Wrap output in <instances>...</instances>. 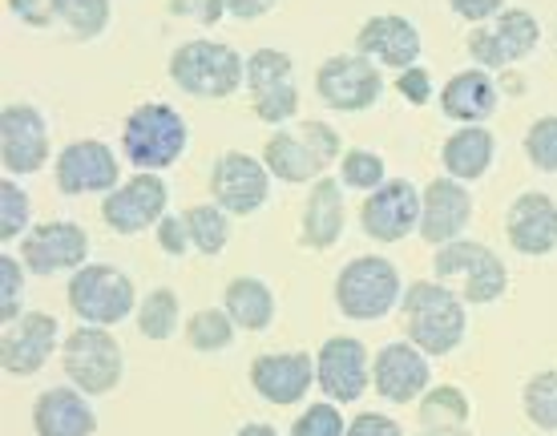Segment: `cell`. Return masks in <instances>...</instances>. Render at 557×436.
I'll return each instance as SVG.
<instances>
[{
  "label": "cell",
  "mask_w": 557,
  "mask_h": 436,
  "mask_svg": "<svg viewBox=\"0 0 557 436\" xmlns=\"http://www.w3.org/2000/svg\"><path fill=\"white\" fill-rule=\"evenodd\" d=\"M348 436H405V428L384 412H360L356 421H348Z\"/></svg>",
  "instance_id": "46"
},
{
  "label": "cell",
  "mask_w": 557,
  "mask_h": 436,
  "mask_svg": "<svg viewBox=\"0 0 557 436\" xmlns=\"http://www.w3.org/2000/svg\"><path fill=\"white\" fill-rule=\"evenodd\" d=\"M473 219V190L457 178H432L420 190V239L432 247L457 242Z\"/></svg>",
  "instance_id": "19"
},
{
  "label": "cell",
  "mask_w": 557,
  "mask_h": 436,
  "mask_svg": "<svg viewBox=\"0 0 557 436\" xmlns=\"http://www.w3.org/2000/svg\"><path fill=\"white\" fill-rule=\"evenodd\" d=\"M521 412L542 433H557V368H545L521 388Z\"/></svg>",
  "instance_id": "34"
},
{
  "label": "cell",
  "mask_w": 557,
  "mask_h": 436,
  "mask_svg": "<svg viewBox=\"0 0 557 436\" xmlns=\"http://www.w3.org/2000/svg\"><path fill=\"white\" fill-rule=\"evenodd\" d=\"M315 94L335 113H363L384 98V73L372 57L335 53L315 70Z\"/></svg>",
  "instance_id": "9"
},
{
  "label": "cell",
  "mask_w": 557,
  "mask_h": 436,
  "mask_svg": "<svg viewBox=\"0 0 557 436\" xmlns=\"http://www.w3.org/2000/svg\"><path fill=\"white\" fill-rule=\"evenodd\" d=\"M65 299H70L73 315L94 327L126 324L129 315H138L141 303L138 291H134V279L113 263H85L82 271H73Z\"/></svg>",
  "instance_id": "6"
},
{
  "label": "cell",
  "mask_w": 557,
  "mask_h": 436,
  "mask_svg": "<svg viewBox=\"0 0 557 436\" xmlns=\"http://www.w3.org/2000/svg\"><path fill=\"white\" fill-rule=\"evenodd\" d=\"M542 45V25L530 9H502V13L476 25L469 33V57L476 61V70H509L521 65L525 57L537 53Z\"/></svg>",
  "instance_id": "8"
},
{
  "label": "cell",
  "mask_w": 557,
  "mask_h": 436,
  "mask_svg": "<svg viewBox=\"0 0 557 436\" xmlns=\"http://www.w3.org/2000/svg\"><path fill=\"white\" fill-rule=\"evenodd\" d=\"M0 166L9 178H28L49 166V122L37 105L9 101L0 110Z\"/></svg>",
  "instance_id": "11"
},
{
  "label": "cell",
  "mask_w": 557,
  "mask_h": 436,
  "mask_svg": "<svg viewBox=\"0 0 557 436\" xmlns=\"http://www.w3.org/2000/svg\"><path fill=\"white\" fill-rule=\"evenodd\" d=\"M21 263L28 275H73L89 263V235L85 226L70 223V219H53V223H37L21 239Z\"/></svg>",
  "instance_id": "13"
},
{
  "label": "cell",
  "mask_w": 557,
  "mask_h": 436,
  "mask_svg": "<svg viewBox=\"0 0 557 436\" xmlns=\"http://www.w3.org/2000/svg\"><path fill=\"white\" fill-rule=\"evenodd\" d=\"M247 98H251L255 117L267 122V126H287L295 113H299V89H295V82L271 85V89H255Z\"/></svg>",
  "instance_id": "38"
},
{
  "label": "cell",
  "mask_w": 557,
  "mask_h": 436,
  "mask_svg": "<svg viewBox=\"0 0 557 436\" xmlns=\"http://www.w3.org/2000/svg\"><path fill=\"white\" fill-rule=\"evenodd\" d=\"M33 198L16 178H0V242L25 239L33 231Z\"/></svg>",
  "instance_id": "35"
},
{
  "label": "cell",
  "mask_w": 557,
  "mask_h": 436,
  "mask_svg": "<svg viewBox=\"0 0 557 436\" xmlns=\"http://www.w3.org/2000/svg\"><path fill=\"white\" fill-rule=\"evenodd\" d=\"M210 202H219L226 214H247L263 211V202L271 198V170L263 158L243 154V150H226L214 158L210 166Z\"/></svg>",
  "instance_id": "10"
},
{
  "label": "cell",
  "mask_w": 557,
  "mask_h": 436,
  "mask_svg": "<svg viewBox=\"0 0 557 436\" xmlns=\"http://www.w3.org/2000/svg\"><path fill=\"white\" fill-rule=\"evenodd\" d=\"M315 384L332 404H356L372 384V356L356 336L323 339L315 352Z\"/></svg>",
  "instance_id": "16"
},
{
  "label": "cell",
  "mask_w": 557,
  "mask_h": 436,
  "mask_svg": "<svg viewBox=\"0 0 557 436\" xmlns=\"http://www.w3.org/2000/svg\"><path fill=\"white\" fill-rule=\"evenodd\" d=\"M178 296L170 291V287H153V291H146V299L138 303V332L146 339H153V344H162V339H170L174 332H178Z\"/></svg>",
  "instance_id": "33"
},
{
  "label": "cell",
  "mask_w": 557,
  "mask_h": 436,
  "mask_svg": "<svg viewBox=\"0 0 557 436\" xmlns=\"http://www.w3.org/2000/svg\"><path fill=\"white\" fill-rule=\"evenodd\" d=\"M186 141H190L186 117L166 101H146L122 126V154L138 174H158L174 166L186 154Z\"/></svg>",
  "instance_id": "4"
},
{
  "label": "cell",
  "mask_w": 557,
  "mask_h": 436,
  "mask_svg": "<svg viewBox=\"0 0 557 436\" xmlns=\"http://www.w3.org/2000/svg\"><path fill=\"white\" fill-rule=\"evenodd\" d=\"M525 158L533 170L557 174V113L533 117V126L525 129Z\"/></svg>",
  "instance_id": "40"
},
{
  "label": "cell",
  "mask_w": 557,
  "mask_h": 436,
  "mask_svg": "<svg viewBox=\"0 0 557 436\" xmlns=\"http://www.w3.org/2000/svg\"><path fill=\"white\" fill-rule=\"evenodd\" d=\"M420 436H469V428H420Z\"/></svg>",
  "instance_id": "50"
},
{
  "label": "cell",
  "mask_w": 557,
  "mask_h": 436,
  "mask_svg": "<svg viewBox=\"0 0 557 436\" xmlns=\"http://www.w3.org/2000/svg\"><path fill=\"white\" fill-rule=\"evenodd\" d=\"M223 311L235 320L238 332H267V327L275 324L278 303H275V291H271L263 279H255V275H238V279L226 283Z\"/></svg>",
  "instance_id": "28"
},
{
  "label": "cell",
  "mask_w": 557,
  "mask_h": 436,
  "mask_svg": "<svg viewBox=\"0 0 557 436\" xmlns=\"http://www.w3.org/2000/svg\"><path fill=\"white\" fill-rule=\"evenodd\" d=\"M170 82L190 98L223 101L247 85V61L231 45L195 37L170 53Z\"/></svg>",
  "instance_id": "2"
},
{
  "label": "cell",
  "mask_w": 557,
  "mask_h": 436,
  "mask_svg": "<svg viewBox=\"0 0 557 436\" xmlns=\"http://www.w3.org/2000/svg\"><path fill=\"white\" fill-rule=\"evenodd\" d=\"M493 154H497V138L488 134V126H460L457 134L445 138L441 162H445L448 178L469 186L476 178H485L488 166H493Z\"/></svg>",
  "instance_id": "27"
},
{
  "label": "cell",
  "mask_w": 557,
  "mask_h": 436,
  "mask_svg": "<svg viewBox=\"0 0 557 436\" xmlns=\"http://www.w3.org/2000/svg\"><path fill=\"white\" fill-rule=\"evenodd\" d=\"M278 0H226V13L238 16V21H259L275 9Z\"/></svg>",
  "instance_id": "48"
},
{
  "label": "cell",
  "mask_w": 557,
  "mask_h": 436,
  "mask_svg": "<svg viewBox=\"0 0 557 436\" xmlns=\"http://www.w3.org/2000/svg\"><path fill=\"white\" fill-rule=\"evenodd\" d=\"M9 13L28 28H49L57 21L53 0H9Z\"/></svg>",
  "instance_id": "45"
},
{
  "label": "cell",
  "mask_w": 557,
  "mask_h": 436,
  "mask_svg": "<svg viewBox=\"0 0 557 436\" xmlns=\"http://www.w3.org/2000/svg\"><path fill=\"white\" fill-rule=\"evenodd\" d=\"M33 428L37 436H94L98 412L82 388H45L33 400Z\"/></svg>",
  "instance_id": "23"
},
{
  "label": "cell",
  "mask_w": 557,
  "mask_h": 436,
  "mask_svg": "<svg viewBox=\"0 0 557 436\" xmlns=\"http://www.w3.org/2000/svg\"><path fill=\"white\" fill-rule=\"evenodd\" d=\"M360 226L372 242H400L420 231V190L408 178H388L360 207Z\"/></svg>",
  "instance_id": "17"
},
{
  "label": "cell",
  "mask_w": 557,
  "mask_h": 436,
  "mask_svg": "<svg viewBox=\"0 0 557 436\" xmlns=\"http://www.w3.org/2000/svg\"><path fill=\"white\" fill-rule=\"evenodd\" d=\"M61 324L53 311H25L16 324L0 327V368L9 376H37L61 348Z\"/></svg>",
  "instance_id": "15"
},
{
  "label": "cell",
  "mask_w": 557,
  "mask_h": 436,
  "mask_svg": "<svg viewBox=\"0 0 557 436\" xmlns=\"http://www.w3.org/2000/svg\"><path fill=\"white\" fill-rule=\"evenodd\" d=\"M153 235H158V247H162L170 259H182V254L195 251V242H190V231H186V219H182V214H166L162 223L153 226Z\"/></svg>",
  "instance_id": "42"
},
{
  "label": "cell",
  "mask_w": 557,
  "mask_h": 436,
  "mask_svg": "<svg viewBox=\"0 0 557 436\" xmlns=\"http://www.w3.org/2000/svg\"><path fill=\"white\" fill-rule=\"evenodd\" d=\"M186 219V231H190V242H195L198 254L207 259H219L231 242V214L219 207V202H198V207H186L182 211Z\"/></svg>",
  "instance_id": "30"
},
{
  "label": "cell",
  "mask_w": 557,
  "mask_h": 436,
  "mask_svg": "<svg viewBox=\"0 0 557 436\" xmlns=\"http://www.w3.org/2000/svg\"><path fill=\"white\" fill-rule=\"evenodd\" d=\"M61 368L85 396H110L126 376V352L110 327L77 324V332H70L61 344Z\"/></svg>",
  "instance_id": "7"
},
{
  "label": "cell",
  "mask_w": 557,
  "mask_h": 436,
  "mask_svg": "<svg viewBox=\"0 0 557 436\" xmlns=\"http://www.w3.org/2000/svg\"><path fill=\"white\" fill-rule=\"evenodd\" d=\"M170 190L158 174H134L126 183L101 198V223L113 235H141L166 219Z\"/></svg>",
  "instance_id": "14"
},
{
  "label": "cell",
  "mask_w": 557,
  "mask_h": 436,
  "mask_svg": "<svg viewBox=\"0 0 557 436\" xmlns=\"http://www.w3.org/2000/svg\"><path fill=\"white\" fill-rule=\"evenodd\" d=\"M420 428H469V416H473V404L469 396L460 393L457 384H436L420 396Z\"/></svg>",
  "instance_id": "29"
},
{
  "label": "cell",
  "mask_w": 557,
  "mask_h": 436,
  "mask_svg": "<svg viewBox=\"0 0 557 436\" xmlns=\"http://www.w3.org/2000/svg\"><path fill=\"white\" fill-rule=\"evenodd\" d=\"M53 178L57 190L70 198L110 195L122 186V162L113 154V146H106L101 138H77L57 154Z\"/></svg>",
  "instance_id": "12"
},
{
  "label": "cell",
  "mask_w": 557,
  "mask_h": 436,
  "mask_svg": "<svg viewBox=\"0 0 557 436\" xmlns=\"http://www.w3.org/2000/svg\"><path fill=\"white\" fill-rule=\"evenodd\" d=\"M348 226V211H344V190L335 178L323 174L320 183H311L304 202V214H299V239H304L307 251H332L339 235Z\"/></svg>",
  "instance_id": "24"
},
{
  "label": "cell",
  "mask_w": 557,
  "mask_h": 436,
  "mask_svg": "<svg viewBox=\"0 0 557 436\" xmlns=\"http://www.w3.org/2000/svg\"><path fill=\"white\" fill-rule=\"evenodd\" d=\"M432 275L441 283H448V287H457L460 299L473 303V308L497 303L509 291V271H505L502 254L473 239H457L436 247V254H432Z\"/></svg>",
  "instance_id": "5"
},
{
  "label": "cell",
  "mask_w": 557,
  "mask_h": 436,
  "mask_svg": "<svg viewBox=\"0 0 557 436\" xmlns=\"http://www.w3.org/2000/svg\"><path fill=\"white\" fill-rule=\"evenodd\" d=\"M405 315V339L417 344L424 356H448L465 344L469 332V308L460 299L457 287L441 279H417L405 287L400 299Z\"/></svg>",
  "instance_id": "1"
},
{
  "label": "cell",
  "mask_w": 557,
  "mask_h": 436,
  "mask_svg": "<svg viewBox=\"0 0 557 436\" xmlns=\"http://www.w3.org/2000/svg\"><path fill=\"white\" fill-rule=\"evenodd\" d=\"M448 9L457 16H465L469 25H485L505 9V0H448Z\"/></svg>",
  "instance_id": "47"
},
{
  "label": "cell",
  "mask_w": 557,
  "mask_h": 436,
  "mask_svg": "<svg viewBox=\"0 0 557 436\" xmlns=\"http://www.w3.org/2000/svg\"><path fill=\"white\" fill-rule=\"evenodd\" d=\"M170 13L174 16H186V21H195L202 28H214L226 13V0H170Z\"/></svg>",
  "instance_id": "43"
},
{
  "label": "cell",
  "mask_w": 557,
  "mask_h": 436,
  "mask_svg": "<svg viewBox=\"0 0 557 436\" xmlns=\"http://www.w3.org/2000/svg\"><path fill=\"white\" fill-rule=\"evenodd\" d=\"M315 384V356L307 352H263L251 360V388L267 404H299Z\"/></svg>",
  "instance_id": "22"
},
{
  "label": "cell",
  "mask_w": 557,
  "mask_h": 436,
  "mask_svg": "<svg viewBox=\"0 0 557 436\" xmlns=\"http://www.w3.org/2000/svg\"><path fill=\"white\" fill-rule=\"evenodd\" d=\"M295 82V61L283 49H255L247 57V94L255 89H271V85Z\"/></svg>",
  "instance_id": "37"
},
{
  "label": "cell",
  "mask_w": 557,
  "mask_h": 436,
  "mask_svg": "<svg viewBox=\"0 0 557 436\" xmlns=\"http://www.w3.org/2000/svg\"><path fill=\"white\" fill-rule=\"evenodd\" d=\"M235 436H278V433H275V428H271V424L251 421V424H243V428H238Z\"/></svg>",
  "instance_id": "49"
},
{
  "label": "cell",
  "mask_w": 557,
  "mask_h": 436,
  "mask_svg": "<svg viewBox=\"0 0 557 436\" xmlns=\"http://www.w3.org/2000/svg\"><path fill=\"white\" fill-rule=\"evenodd\" d=\"M400 299H405L400 271L384 254H356L335 275V308L356 324H376L400 308Z\"/></svg>",
  "instance_id": "3"
},
{
  "label": "cell",
  "mask_w": 557,
  "mask_h": 436,
  "mask_svg": "<svg viewBox=\"0 0 557 436\" xmlns=\"http://www.w3.org/2000/svg\"><path fill=\"white\" fill-rule=\"evenodd\" d=\"M292 436H348V421H344V412L335 409L332 400L327 404H307L295 416Z\"/></svg>",
  "instance_id": "41"
},
{
  "label": "cell",
  "mask_w": 557,
  "mask_h": 436,
  "mask_svg": "<svg viewBox=\"0 0 557 436\" xmlns=\"http://www.w3.org/2000/svg\"><path fill=\"white\" fill-rule=\"evenodd\" d=\"M420 28L400 13H380L368 16L360 28H356V53L372 57L380 70H396L405 73L420 61Z\"/></svg>",
  "instance_id": "21"
},
{
  "label": "cell",
  "mask_w": 557,
  "mask_h": 436,
  "mask_svg": "<svg viewBox=\"0 0 557 436\" xmlns=\"http://www.w3.org/2000/svg\"><path fill=\"white\" fill-rule=\"evenodd\" d=\"M505 239L525 259H545L557 251V202L545 190H525L505 211Z\"/></svg>",
  "instance_id": "20"
},
{
  "label": "cell",
  "mask_w": 557,
  "mask_h": 436,
  "mask_svg": "<svg viewBox=\"0 0 557 436\" xmlns=\"http://www.w3.org/2000/svg\"><path fill=\"white\" fill-rule=\"evenodd\" d=\"M396 94H400L408 105H429V101H432V77H429V70L412 65V70L396 73Z\"/></svg>",
  "instance_id": "44"
},
{
  "label": "cell",
  "mask_w": 557,
  "mask_h": 436,
  "mask_svg": "<svg viewBox=\"0 0 557 436\" xmlns=\"http://www.w3.org/2000/svg\"><path fill=\"white\" fill-rule=\"evenodd\" d=\"M235 320L226 315L223 308H202L195 311L190 320H186V327H182V336H186V344L195 348V352H226L231 344H235Z\"/></svg>",
  "instance_id": "31"
},
{
  "label": "cell",
  "mask_w": 557,
  "mask_h": 436,
  "mask_svg": "<svg viewBox=\"0 0 557 436\" xmlns=\"http://www.w3.org/2000/svg\"><path fill=\"white\" fill-rule=\"evenodd\" d=\"M432 356H424L417 344L408 339H392L372 356V388H376L388 404H412L429 393L432 381Z\"/></svg>",
  "instance_id": "18"
},
{
  "label": "cell",
  "mask_w": 557,
  "mask_h": 436,
  "mask_svg": "<svg viewBox=\"0 0 557 436\" xmlns=\"http://www.w3.org/2000/svg\"><path fill=\"white\" fill-rule=\"evenodd\" d=\"M53 16L70 28L73 37L94 41L113 21V0H53Z\"/></svg>",
  "instance_id": "32"
},
{
  "label": "cell",
  "mask_w": 557,
  "mask_h": 436,
  "mask_svg": "<svg viewBox=\"0 0 557 436\" xmlns=\"http://www.w3.org/2000/svg\"><path fill=\"white\" fill-rule=\"evenodd\" d=\"M497 110V82L488 70H460L441 89V113L460 126H485Z\"/></svg>",
  "instance_id": "25"
},
{
  "label": "cell",
  "mask_w": 557,
  "mask_h": 436,
  "mask_svg": "<svg viewBox=\"0 0 557 436\" xmlns=\"http://www.w3.org/2000/svg\"><path fill=\"white\" fill-rule=\"evenodd\" d=\"M263 162H267V170H271V178H278V183H287V186L320 183L323 174H327V166H323L320 158H315V150L304 141L299 126L275 129V134L263 141Z\"/></svg>",
  "instance_id": "26"
},
{
  "label": "cell",
  "mask_w": 557,
  "mask_h": 436,
  "mask_svg": "<svg viewBox=\"0 0 557 436\" xmlns=\"http://www.w3.org/2000/svg\"><path fill=\"white\" fill-rule=\"evenodd\" d=\"M25 263L13 254H0V327L16 324L25 315Z\"/></svg>",
  "instance_id": "39"
},
{
  "label": "cell",
  "mask_w": 557,
  "mask_h": 436,
  "mask_svg": "<svg viewBox=\"0 0 557 436\" xmlns=\"http://www.w3.org/2000/svg\"><path fill=\"white\" fill-rule=\"evenodd\" d=\"M339 183L351 186V190H363V195H372L380 186L388 183V166H384V158L376 150H348V154L339 158Z\"/></svg>",
  "instance_id": "36"
}]
</instances>
